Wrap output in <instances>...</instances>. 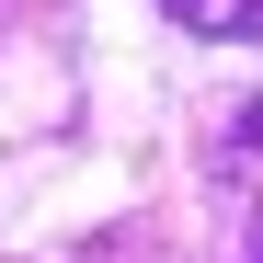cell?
<instances>
[{"label":"cell","mask_w":263,"mask_h":263,"mask_svg":"<svg viewBox=\"0 0 263 263\" xmlns=\"http://www.w3.org/2000/svg\"><path fill=\"white\" fill-rule=\"evenodd\" d=\"M252 263H263V240H252Z\"/></svg>","instance_id":"obj_1"}]
</instances>
